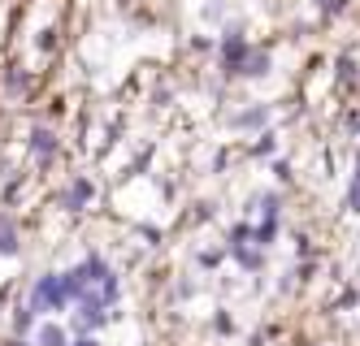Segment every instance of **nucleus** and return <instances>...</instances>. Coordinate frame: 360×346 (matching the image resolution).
Segmentation results:
<instances>
[{
    "label": "nucleus",
    "mask_w": 360,
    "mask_h": 346,
    "mask_svg": "<svg viewBox=\"0 0 360 346\" xmlns=\"http://www.w3.org/2000/svg\"><path fill=\"white\" fill-rule=\"evenodd\" d=\"M0 346H35L31 338H18V333H5V338H0Z\"/></svg>",
    "instance_id": "16"
},
{
    "label": "nucleus",
    "mask_w": 360,
    "mask_h": 346,
    "mask_svg": "<svg viewBox=\"0 0 360 346\" xmlns=\"http://www.w3.org/2000/svg\"><path fill=\"white\" fill-rule=\"evenodd\" d=\"M91 204H96V182L87 173H74L61 191H57V208L61 212H87Z\"/></svg>",
    "instance_id": "4"
},
{
    "label": "nucleus",
    "mask_w": 360,
    "mask_h": 346,
    "mask_svg": "<svg viewBox=\"0 0 360 346\" xmlns=\"http://www.w3.org/2000/svg\"><path fill=\"white\" fill-rule=\"evenodd\" d=\"M269 69H274V57H269L265 48L252 44V52H248V61H243L239 78H243V83H256V78H269Z\"/></svg>",
    "instance_id": "9"
},
{
    "label": "nucleus",
    "mask_w": 360,
    "mask_h": 346,
    "mask_svg": "<svg viewBox=\"0 0 360 346\" xmlns=\"http://www.w3.org/2000/svg\"><path fill=\"white\" fill-rule=\"evenodd\" d=\"M70 346H105V342H100V333H74Z\"/></svg>",
    "instance_id": "12"
},
{
    "label": "nucleus",
    "mask_w": 360,
    "mask_h": 346,
    "mask_svg": "<svg viewBox=\"0 0 360 346\" xmlns=\"http://www.w3.org/2000/svg\"><path fill=\"white\" fill-rule=\"evenodd\" d=\"M269 117H274L269 104H248V109L230 113V130H248V135H261V130L269 126Z\"/></svg>",
    "instance_id": "6"
},
{
    "label": "nucleus",
    "mask_w": 360,
    "mask_h": 346,
    "mask_svg": "<svg viewBox=\"0 0 360 346\" xmlns=\"http://www.w3.org/2000/svg\"><path fill=\"white\" fill-rule=\"evenodd\" d=\"M317 5H321L326 13H339V9H343V0H317Z\"/></svg>",
    "instance_id": "17"
},
{
    "label": "nucleus",
    "mask_w": 360,
    "mask_h": 346,
    "mask_svg": "<svg viewBox=\"0 0 360 346\" xmlns=\"http://www.w3.org/2000/svg\"><path fill=\"white\" fill-rule=\"evenodd\" d=\"M274 152H278V139L269 135V130H261V135H256V143H252V156H256V161H269Z\"/></svg>",
    "instance_id": "10"
},
{
    "label": "nucleus",
    "mask_w": 360,
    "mask_h": 346,
    "mask_svg": "<svg viewBox=\"0 0 360 346\" xmlns=\"http://www.w3.org/2000/svg\"><path fill=\"white\" fill-rule=\"evenodd\" d=\"M356 186H360V156H356Z\"/></svg>",
    "instance_id": "18"
},
{
    "label": "nucleus",
    "mask_w": 360,
    "mask_h": 346,
    "mask_svg": "<svg viewBox=\"0 0 360 346\" xmlns=\"http://www.w3.org/2000/svg\"><path fill=\"white\" fill-rule=\"evenodd\" d=\"M27 255V238H22V221H18V212L0 204V260H22Z\"/></svg>",
    "instance_id": "5"
},
{
    "label": "nucleus",
    "mask_w": 360,
    "mask_h": 346,
    "mask_svg": "<svg viewBox=\"0 0 360 346\" xmlns=\"http://www.w3.org/2000/svg\"><path fill=\"white\" fill-rule=\"evenodd\" d=\"M22 152H27L31 169L48 173V169L61 161V135H57V126H48V121H31L27 139H22Z\"/></svg>",
    "instance_id": "2"
},
{
    "label": "nucleus",
    "mask_w": 360,
    "mask_h": 346,
    "mask_svg": "<svg viewBox=\"0 0 360 346\" xmlns=\"http://www.w3.org/2000/svg\"><path fill=\"white\" fill-rule=\"evenodd\" d=\"M31 91H35V74L27 65H18V61L0 65V104H22Z\"/></svg>",
    "instance_id": "3"
},
{
    "label": "nucleus",
    "mask_w": 360,
    "mask_h": 346,
    "mask_svg": "<svg viewBox=\"0 0 360 346\" xmlns=\"http://www.w3.org/2000/svg\"><path fill=\"white\" fill-rule=\"evenodd\" d=\"M204 22H226V5H221V0H213V5H204Z\"/></svg>",
    "instance_id": "11"
},
{
    "label": "nucleus",
    "mask_w": 360,
    "mask_h": 346,
    "mask_svg": "<svg viewBox=\"0 0 360 346\" xmlns=\"http://www.w3.org/2000/svg\"><path fill=\"white\" fill-rule=\"evenodd\" d=\"M213 329H217V333H235V321H230L226 312H217V316H213Z\"/></svg>",
    "instance_id": "14"
},
{
    "label": "nucleus",
    "mask_w": 360,
    "mask_h": 346,
    "mask_svg": "<svg viewBox=\"0 0 360 346\" xmlns=\"http://www.w3.org/2000/svg\"><path fill=\"white\" fill-rule=\"evenodd\" d=\"M195 260H200V269H217V264H221V251H200Z\"/></svg>",
    "instance_id": "13"
},
{
    "label": "nucleus",
    "mask_w": 360,
    "mask_h": 346,
    "mask_svg": "<svg viewBox=\"0 0 360 346\" xmlns=\"http://www.w3.org/2000/svg\"><path fill=\"white\" fill-rule=\"evenodd\" d=\"M191 52H217V44H213L209 35H195V39H191Z\"/></svg>",
    "instance_id": "15"
},
{
    "label": "nucleus",
    "mask_w": 360,
    "mask_h": 346,
    "mask_svg": "<svg viewBox=\"0 0 360 346\" xmlns=\"http://www.w3.org/2000/svg\"><path fill=\"white\" fill-rule=\"evenodd\" d=\"M70 325L65 321H57V316H39V325H35V333H31V342L35 346H70Z\"/></svg>",
    "instance_id": "7"
},
{
    "label": "nucleus",
    "mask_w": 360,
    "mask_h": 346,
    "mask_svg": "<svg viewBox=\"0 0 360 346\" xmlns=\"http://www.w3.org/2000/svg\"><path fill=\"white\" fill-rule=\"evenodd\" d=\"M22 299H27L39 316H61V312H70V295H65L61 269H39L27 281V290H22Z\"/></svg>",
    "instance_id": "1"
},
{
    "label": "nucleus",
    "mask_w": 360,
    "mask_h": 346,
    "mask_svg": "<svg viewBox=\"0 0 360 346\" xmlns=\"http://www.w3.org/2000/svg\"><path fill=\"white\" fill-rule=\"evenodd\" d=\"M35 325H39V312H35L27 299H13V307H9V333L31 338V333H35Z\"/></svg>",
    "instance_id": "8"
}]
</instances>
